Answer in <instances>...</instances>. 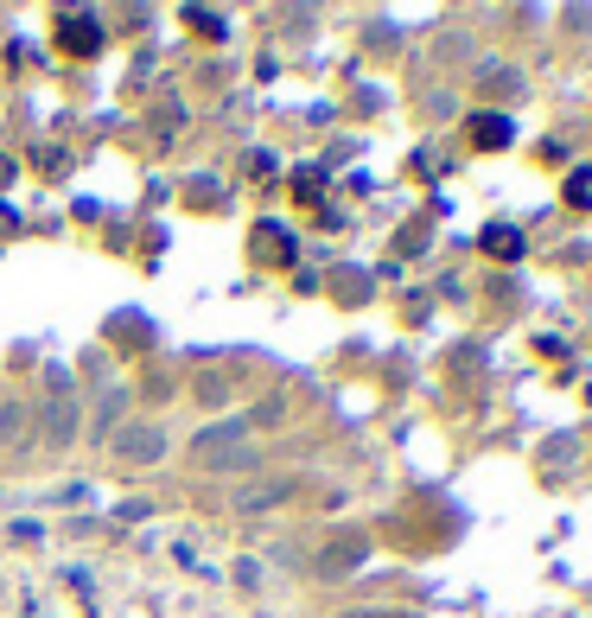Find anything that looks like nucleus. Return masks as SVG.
Listing matches in <instances>:
<instances>
[{
	"label": "nucleus",
	"instance_id": "nucleus-3",
	"mask_svg": "<svg viewBox=\"0 0 592 618\" xmlns=\"http://www.w3.org/2000/svg\"><path fill=\"white\" fill-rule=\"evenodd\" d=\"M503 134H510V128H503V122H478V141H485V147H497Z\"/></svg>",
	"mask_w": 592,
	"mask_h": 618
},
{
	"label": "nucleus",
	"instance_id": "nucleus-2",
	"mask_svg": "<svg viewBox=\"0 0 592 618\" xmlns=\"http://www.w3.org/2000/svg\"><path fill=\"white\" fill-rule=\"evenodd\" d=\"M71 428H77V409H64V402H52V409H45V434H52V440H64Z\"/></svg>",
	"mask_w": 592,
	"mask_h": 618
},
{
	"label": "nucleus",
	"instance_id": "nucleus-4",
	"mask_svg": "<svg viewBox=\"0 0 592 618\" xmlns=\"http://www.w3.org/2000/svg\"><path fill=\"white\" fill-rule=\"evenodd\" d=\"M13 421H20V409H13V402H0V440H7V428H13Z\"/></svg>",
	"mask_w": 592,
	"mask_h": 618
},
{
	"label": "nucleus",
	"instance_id": "nucleus-1",
	"mask_svg": "<svg viewBox=\"0 0 592 618\" xmlns=\"http://www.w3.org/2000/svg\"><path fill=\"white\" fill-rule=\"evenodd\" d=\"M122 460H134V465H154V460H159V428H134V434L122 440Z\"/></svg>",
	"mask_w": 592,
	"mask_h": 618
}]
</instances>
